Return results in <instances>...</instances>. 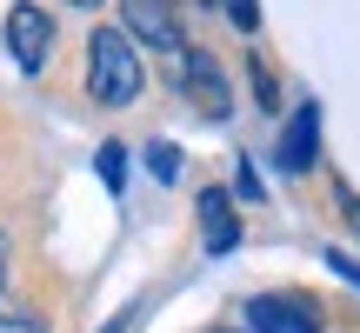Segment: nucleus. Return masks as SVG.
Masks as SVG:
<instances>
[{"label": "nucleus", "mask_w": 360, "mask_h": 333, "mask_svg": "<svg viewBox=\"0 0 360 333\" xmlns=\"http://www.w3.org/2000/svg\"><path fill=\"white\" fill-rule=\"evenodd\" d=\"M87 93L101 107H134L141 100V53L120 27H94L87 34Z\"/></svg>", "instance_id": "obj_1"}, {"label": "nucleus", "mask_w": 360, "mask_h": 333, "mask_svg": "<svg viewBox=\"0 0 360 333\" xmlns=\"http://www.w3.org/2000/svg\"><path fill=\"white\" fill-rule=\"evenodd\" d=\"M120 13H127V40H147V47L167 53V60L187 53V34H180L174 0H120Z\"/></svg>", "instance_id": "obj_2"}, {"label": "nucleus", "mask_w": 360, "mask_h": 333, "mask_svg": "<svg viewBox=\"0 0 360 333\" xmlns=\"http://www.w3.org/2000/svg\"><path fill=\"white\" fill-rule=\"evenodd\" d=\"M7 53L20 74H40V67L53 60V20L34 7V0H20V7L7 13Z\"/></svg>", "instance_id": "obj_3"}, {"label": "nucleus", "mask_w": 360, "mask_h": 333, "mask_svg": "<svg viewBox=\"0 0 360 333\" xmlns=\"http://www.w3.org/2000/svg\"><path fill=\"white\" fill-rule=\"evenodd\" d=\"M247 327L254 333H321V307L300 294H260V300H247Z\"/></svg>", "instance_id": "obj_4"}, {"label": "nucleus", "mask_w": 360, "mask_h": 333, "mask_svg": "<svg viewBox=\"0 0 360 333\" xmlns=\"http://www.w3.org/2000/svg\"><path fill=\"white\" fill-rule=\"evenodd\" d=\"M180 80H187L193 107H200L207 120H227V114H233L227 74H220V60H214V53H180Z\"/></svg>", "instance_id": "obj_5"}, {"label": "nucleus", "mask_w": 360, "mask_h": 333, "mask_svg": "<svg viewBox=\"0 0 360 333\" xmlns=\"http://www.w3.org/2000/svg\"><path fill=\"white\" fill-rule=\"evenodd\" d=\"M314 147H321V114H314V107H300V114L287 120V133H281V147H274V154H281L287 174H307V166L321 160Z\"/></svg>", "instance_id": "obj_6"}, {"label": "nucleus", "mask_w": 360, "mask_h": 333, "mask_svg": "<svg viewBox=\"0 0 360 333\" xmlns=\"http://www.w3.org/2000/svg\"><path fill=\"white\" fill-rule=\"evenodd\" d=\"M200 240L214 247V254H233V247H240V220H233V200L220 187L200 193Z\"/></svg>", "instance_id": "obj_7"}, {"label": "nucleus", "mask_w": 360, "mask_h": 333, "mask_svg": "<svg viewBox=\"0 0 360 333\" xmlns=\"http://www.w3.org/2000/svg\"><path fill=\"white\" fill-rule=\"evenodd\" d=\"M0 333H47V313H27V307H0Z\"/></svg>", "instance_id": "obj_8"}, {"label": "nucleus", "mask_w": 360, "mask_h": 333, "mask_svg": "<svg viewBox=\"0 0 360 333\" xmlns=\"http://www.w3.org/2000/svg\"><path fill=\"white\" fill-rule=\"evenodd\" d=\"M120 154H127V147H114V141L101 147V180H107L114 193H120V180H127V160H120Z\"/></svg>", "instance_id": "obj_9"}, {"label": "nucleus", "mask_w": 360, "mask_h": 333, "mask_svg": "<svg viewBox=\"0 0 360 333\" xmlns=\"http://www.w3.org/2000/svg\"><path fill=\"white\" fill-rule=\"evenodd\" d=\"M220 7H227V20L240 27V34H254V27H260V0H220Z\"/></svg>", "instance_id": "obj_10"}, {"label": "nucleus", "mask_w": 360, "mask_h": 333, "mask_svg": "<svg viewBox=\"0 0 360 333\" xmlns=\"http://www.w3.org/2000/svg\"><path fill=\"white\" fill-rule=\"evenodd\" d=\"M147 160H154V174H160V180H174V174H180V147H154Z\"/></svg>", "instance_id": "obj_11"}, {"label": "nucleus", "mask_w": 360, "mask_h": 333, "mask_svg": "<svg viewBox=\"0 0 360 333\" xmlns=\"http://www.w3.org/2000/svg\"><path fill=\"white\" fill-rule=\"evenodd\" d=\"M254 93H260V107H281V100H274V74L260 60H254Z\"/></svg>", "instance_id": "obj_12"}, {"label": "nucleus", "mask_w": 360, "mask_h": 333, "mask_svg": "<svg viewBox=\"0 0 360 333\" xmlns=\"http://www.w3.org/2000/svg\"><path fill=\"white\" fill-rule=\"evenodd\" d=\"M0 294H7V240H0Z\"/></svg>", "instance_id": "obj_13"}, {"label": "nucleus", "mask_w": 360, "mask_h": 333, "mask_svg": "<svg viewBox=\"0 0 360 333\" xmlns=\"http://www.w3.org/2000/svg\"><path fill=\"white\" fill-rule=\"evenodd\" d=\"M74 7H101V0H74Z\"/></svg>", "instance_id": "obj_14"}, {"label": "nucleus", "mask_w": 360, "mask_h": 333, "mask_svg": "<svg viewBox=\"0 0 360 333\" xmlns=\"http://www.w3.org/2000/svg\"><path fill=\"white\" fill-rule=\"evenodd\" d=\"M193 7H214V0H193Z\"/></svg>", "instance_id": "obj_15"}, {"label": "nucleus", "mask_w": 360, "mask_h": 333, "mask_svg": "<svg viewBox=\"0 0 360 333\" xmlns=\"http://www.w3.org/2000/svg\"><path fill=\"white\" fill-rule=\"evenodd\" d=\"M207 333H220V327H207Z\"/></svg>", "instance_id": "obj_16"}]
</instances>
